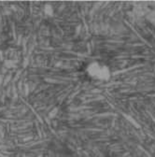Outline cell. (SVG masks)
Here are the masks:
<instances>
[{"label": "cell", "instance_id": "cell-1", "mask_svg": "<svg viewBox=\"0 0 155 157\" xmlns=\"http://www.w3.org/2000/svg\"><path fill=\"white\" fill-rule=\"evenodd\" d=\"M84 74L91 82L96 83H106L111 81L113 71L111 67L100 60L89 61L84 66Z\"/></svg>", "mask_w": 155, "mask_h": 157}, {"label": "cell", "instance_id": "cell-2", "mask_svg": "<svg viewBox=\"0 0 155 157\" xmlns=\"http://www.w3.org/2000/svg\"><path fill=\"white\" fill-rule=\"evenodd\" d=\"M22 62V54L17 49L9 48L5 52L4 65L7 68H17Z\"/></svg>", "mask_w": 155, "mask_h": 157}, {"label": "cell", "instance_id": "cell-3", "mask_svg": "<svg viewBox=\"0 0 155 157\" xmlns=\"http://www.w3.org/2000/svg\"><path fill=\"white\" fill-rule=\"evenodd\" d=\"M43 11H44V14L47 16V17H52L53 14H54V8L52 7V5L51 4H46L43 8Z\"/></svg>", "mask_w": 155, "mask_h": 157}]
</instances>
